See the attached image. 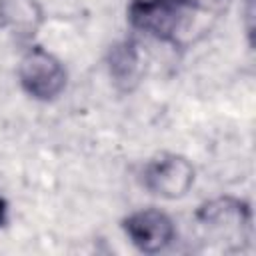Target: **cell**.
Segmentation results:
<instances>
[{
	"instance_id": "1",
	"label": "cell",
	"mask_w": 256,
	"mask_h": 256,
	"mask_svg": "<svg viewBox=\"0 0 256 256\" xmlns=\"http://www.w3.org/2000/svg\"><path fill=\"white\" fill-rule=\"evenodd\" d=\"M198 12V0H130L128 4L132 28L174 46L190 32Z\"/></svg>"
},
{
	"instance_id": "2",
	"label": "cell",
	"mask_w": 256,
	"mask_h": 256,
	"mask_svg": "<svg viewBox=\"0 0 256 256\" xmlns=\"http://www.w3.org/2000/svg\"><path fill=\"white\" fill-rule=\"evenodd\" d=\"M198 236L202 242L220 250H240L250 240L252 212L238 198L222 196L202 204L196 212Z\"/></svg>"
},
{
	"instance_id": "3",
	"label": "cell",
	"mask_w": 256,
	"mask_h": 256,
	"mask_svg": "<svg viewBox=\"0 0 256 256\" xmlns=\"http://www.w3.org/2000/svg\"><path fill=\"white\" fill-rule=\"evenodd\" d=\"M18 78L24 92L36 100L48 102L60 96L66 86L64 64L42 46H28L18 64Z\"/></svg>"
},
{
	"instance_id": "4",
	"label": "cell",
	"mask_w": 256,
	"mask_h": 256,
	"mask_svg": "<svg viewBox=\"0 0 256 256\" xmlns=\"http://www.w3.org/2000/svg\"><path fill=\"white\" fill-rule=\"evenodd\" d=\"M142 184L154 196L166 200L182 198L194 184V166L184 156L162 154L144 166Z\"/></svg>"
},
{
	"instance_id": "5",
	"label": "cell",
	"mask_w": 256,
	"mask_h": 256,
	"mask_svg": "<svg viewBox=\"0 0 256 256\" xmlns=\"http://www.w3.org/2000/svg\"><path fill=\"white\" fill-rule=\"evenodd\" d=\"M122 228L130 242L144 254H158L166 250L176 238V226L172 218L156 208H144L130 214Z\"/></svg>"
},
{
	"instance_id": "6",
	"label": "cell",
	"mask_w": 256,
	"mask_h": 256,
	"mask_svg": "<svg viewBox=\"0 0 256 256\" xmlns=\"http://www.w3.org/2000/svg\"><path fill=\"white\" fill-rule=\"evenodd\" d=\"M44 12L38 0H0V28L18 40H30L40 30Z\"/></svg>"
},
{
	"instance_id": "7",
	"label": "cell",
	"mask_w": 256,
	"mask_h": 256,
	"mask_svg": "<svg viewBox=\"0 0 256 256\" xmlns=\"http://www.w3.org/2000/svg\"><path fill=\"white\" fill-rule=\"evenodd\" d=\"M108 72L120 90L130 92L136 88L142 76V58L134 40H120L110 48Z\"/></svg>"
},
{
	"instance_id": "8",
	"label": "cell",
	"mask_w": 256,
	"mask_h": 256,
	"mask_svg": "<svg viewBox=\"0 0 256 256\" xmlns=\"http://www.w3.org/2000/svg\"><path fill=\"white\" fill-rule=\"evenodd\" d=\"M6 220H8V202H6L4 196L0 194V228L6 224Z\"/></svg>"
}]
</instances>
